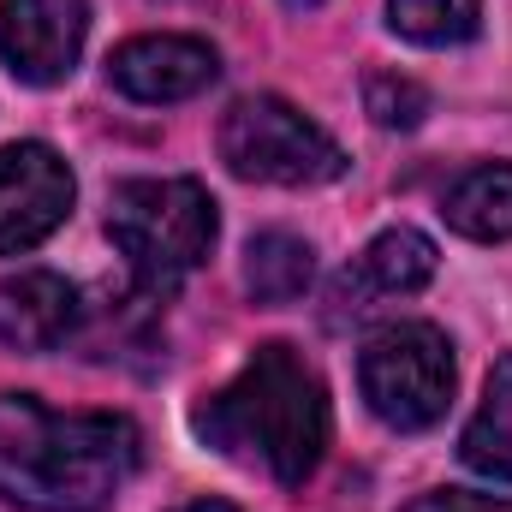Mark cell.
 I'll return each mask as SVG.
<instances>
[{"mask_svg":"<svg viewBox=\"0 0 512 512\" xmlns=\"http://www.w3.org/2000/svg\"><path fill=\"white\" fill-rule=\"evenodd\" d=\"M143 465V435L120 411H54L0 393V501L24 512H108Z\"/></svg>","mask_w":512,"mask_h":512,"instance_id":"cell-1","label":"cell"},{"mask_svg":"<svg viewBox=\"0 0 512 512\" xmlns=\"http://www.w3.org/2000/svg\"><path fill=\"white\" fill-rule=\"evenodd\" d=\"M191 429L221 459L274 477L280 489H298L328 453V387L304 364V352L268 340L233 382L191 411Z\"/></svg>","mask_w":512,"mask_h":512,"instance_id":"cell-2","label":"cell"},{"mask_svg":"<svg viewBox=\"0 0 512 512\" xmlns=\"http://www.w3.org/2000/svg\"><path fill=\"white\" fill-rule=\"evenodd\" d=\"M221 215L197 179H126L108 197V239L143 292H173L215 251Z\"/></svg>","mask_w":512,"mask_h":512,"instance_id":"cell-3","label":"cell"},{"mask_svg":"<svg viewBox=\"0 0 512 512\" xmlns=\"http://www.w3.org/2000/svg\"><path fill=\"white\" fill-rule=\"evenodd\" d=\"M358 387H364V405L399 435L441 423L453 405L447 334L435 322H393L382 334H370V346L358 358Z\"/></svg>","mask_w":512,"mask_h":512,"instance_id":"cell-4","label":"cell"},{"mask_svg":"<svg viewBox=\"0 0 512 512\" xmlns=\"http://www.w3.org/2000/svg\"><path fill=\"white\" fill-rule=\"evenodd\" d=\"M221 161L256 185H328L346 173V149L280 96H245L227 108Z\"/></svg>","mask_w":512,"mask_h":512,"instance_id":"cell-5","label":"cell"},{"mask_svg":"<svg viewBox=\"0 0 512 512\" xmlns=\"http://www.w3.org/2000/svg\"><path fill=\"white\" fill-rule=\"evenodd\" d=\"M72 167L48 143H6L0 149V256L36 251L72 215Z\"/></svg>","mask_w":512,"mask_h":512,"instance_id":"cell-6","label":"cell"},{"mask_svg":"<svg viewBox=\"0 0 512 512\" xmlns=\"http://www.w3.org/2000/svg\"><path fill=\"white\" fill-rule=\"evenodd\" d=\"M84 36L90 0H0V60L18 84H66L84 54Z\"/></svg>","mask_w":512,"mask_h":512,"instance_id":"cell-7","label":"cell"},{"mask_svg":"<svg viewBox=\"0 0 512 512\" xmlns=\"http://www.w3.org/2000/svg\"><path fill=\"white\" fill-rule=\"evenodd\" d=\"M221 78V54L197 36H131L108 54V84L131 102H191Z\"/></svg>","mask_w":512,"mask_h":512,"instance_id":"cell-8","label":"cell"},{"mask_svg":"<svg viewBox=\"0 0 512 512\" xmlns=\"http://www.w3.org/2000/svg\"><path fill=\"white\" fill-rule=\"evenodd\" d=\"M78 328V286L54 268H24L0 280V340L12 352H54Z\"/></svg>","mask_w":512,"mask_h":512,"instance_id":"cell-9","label":"cell"},{"mask_svg":"<svg viewBox=\"0 0 512 512\" xmlns=\"http://www.w3.org/2000/svg\"><path fill=\"white\" fill-rule=\"evenodd\" d=\"M429 280H435V245L417 227H387L340 274L334 304H346L358 316V310H370V298H405V292H423Z\"/></svg>","mask_w":512,"mask_h":512,"instance_id":"cell-10","label":"cell"},{"mask_svg":"<svg viewBox=\"0 0 512 512\" xmlns=\"http://www.w3.org/2000/svg\"><path fill=\"white\" fill-rule=\"evenodd\" d=\"M447 227L477 239V245H501L512 239V167L495 161V167H471L453 191H447Z\"/></svg>","mask_w":512,"mask_h":512,"instance_id":"cell-11","label":"cell"},{"mask_svg":"<svg viewBox=\"0 0 512 512\" xmlns=\"http://www.w3.org/2000/svg\"><path fill=\"white\" fill-rule=\"evenodd\" d=\"M465 465L495 477V483H512V358H501L483 382V405L477 417L465 423V441H459Z\"/></svg>","mask_w":512,"mask_h":512,"instance_id":"cell-12","label":"cell"},{"mask_svg":"<svg viewBox=\"0 0 512 512\" xmlns=\"http://www.w3.org/2000/svg\"><path fill=\"white\" fill-rule=\"evenodd\" d=\"M316 280V251L292 233H256L245 245V286L256 304H292Z\"/></svg>","mask_w":512,"mask_h":512,"instance_id":"cell-13","label":"cell"},{"mask_svg":"<svg viewBox=\"0 0 512 512\" xmlns=\"http://www.w3.org/2000/svg\"><path fill=\"white\" fill-rule=\"evenodd\" d=\"M387 24H393L405 42L453 48V42H471V36H477L483 0H387Z\"/></svg>","mask_w":512,"mask_h":512,"instance_id":"cell-14","label":"cell"},{"mask_svg":"<svg viewBox=\"0 0 512 512\" xmlns=\"http://www.w3.org/2000/svg\"><path fill=\"white\" fill-rule=\"evenodd\" d=\"M364 102H370L376 126H387V131H411V126H423V114H429V90L399 78V72H376L364 84Z\"/></svg>","mask_w":512,"mask_h":512,"instance_id":"cell-15","label":"cell"},{"mask_svg":"<svg viewBox=\"0 0 512 512\" xmlns=\"http://www.w3.org/2000/svg\"><path fill=\"white\" fill-rule=\"evenodd\" d=\"M405 512H512V501H501V495H471V489H429V495H417Z\"/></svg>","mask_w":512,"mask_h":512,"instance_id":"cell-16","label":"cell"},{"mask_svg":"<svg viewBox=\"0 0 512 512\" xmlns=\"http://www.w3.org/2000/svg\"><path fill=\"white\" fill-rule=\"evenodd\" d=\"M179 512H239V507H227V501H191V507H179Z\"/></svg>","mask_w":512,"mask_h":512,"instance_id":"cell-17","label":"cell"},{"mask_svg":"<svg viewBox=\"0 0 512 512\" xmlns=\"http://www.w3.org/2000/svg\"><path fill=\"white\" fill-rule=\"evenodd\" d=\"M280 6H292V12H310V6H322V0H280Z\"/></svg>","mask_w":512,"mask_h":512,"instance_id":"cell-18","label":"cell"}]
</instances>
